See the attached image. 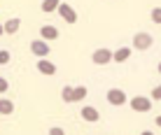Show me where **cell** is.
<instances>
[{
    "label": "cell",
    "mask_w": 161,
    "mask_h": 135,
    "mask_svg": "<svg viewBox=\"0 0 161 135\" xmlns=\"http://www.w3.org/2000/svg\"><path fill=\"white\" fill-rule=\"evenodd\" d=\"M152 47V35L145 30H140V33H136L133 35V49H138V51H145V49Z\"/></svg>",
    "instance_id": "obj_1"
},
{
    "label": "cell",
    "mask_w": 161,
    "mask_h": 135,
    "mask_svg": "<svg viewBox=\"0 0 161 135\" xmlns=\"http://www.w3.org/2000/svg\"><path fill=\"white\" fill-rule=\"evenodd\" d=\"M31 51L35 54L37 58H47L52 49H49V42H47V40H42V37H40V40H33V42H31Z\"/></svg>",
    "instance_id": "obj_2"
},
{
    "label": "cell",
    "mask_w": 161,
    "mask_h": 135,
    "mask_svg": "<svg viewBox=\"0 0 161 135\" xmlns=\"http://www.w3.org/2000/svg\"><path fill=\"white\" fill-rule=\"evenodd\" d=\"M91 61L96 65H105V63H110V61H114V51H110V49H96V51L91 54Z\"/></svg>",
    "instance_id": "obj_3"
},
{
    "label": "cell",
    "mask_w": 161,
    "mask_h": 135,
    "mask_svg": "<svg viewBox=\"0 0 161 135\" xmlns=\"http://www.w3.org/2000/svg\"><path fill=\"white\" fill-rule=\"evenodd\" d=\"M108 103H110V105H117V107H121V105L129 103V98H126V93L121 91V89H110V91H108Z\"/></svg>",
    "instance_id": "obj_4"
},
{
    "label": "cell",
    "mask_w": 161,
    "mask_h": 135,
    "mask_svg": "<svg viewBox=\"0 0 161 135\" xmlns=\"http://www.w3.org/2000/svg\"><path fill=\"white\" fill-rule=\"evenodd\" d=\"M131 107L136 110V112H149V110H152V98L136 95V98H131Z\"/></svg>",
    "instance_id": "obj_5"
},
{
    "label": "cell",
    "mask_w": 161,
    "mask_h": 135,
    "mask_svg": "<svg viewBox=\"0 0 161 135\" xmlns=\"http://www.w3.org/2000/svg\"><path fill=\"white\" fill-rule=\"evenodd\" d=\"M58 16L65 21V24H75L77 21V12L73 7H70L68 3H61V7H58Z\"/></svg>",
    "instance_id": "obj_6"
},
{
    "label": "cell",
    "mask_w": 161,
    "mask_h": 135,
    "mask_svg": "<svg viewBox=\"0 0 161 135\" xmlns=\"http://www.w3.org/2000/svg\"><path fill=\"white\" fill-rule=\"evenodd\" d=\"M80 114H82V119H84V121H89V123H96L98 119H101V114H98V110H96V107H91V105H84Z\"/></svg>",
    "instance_id": "obj_7"
},
{
    "label": "cell",
    "mask_w": 161,
    "mask_h": 135,
    "mask_svg": "<svg viewBox=\"0 0 161 135\" xmlns=\"http://www.w3.org/2000/svg\"><path fill=\"white\" fill-rule=\"evenodd\" d=\"M40 37H42V40H56V37H58V28L56 26H42L40 28Z\"/></svg>",
    "instance_id": "obj_8"
},
{
    "label": "cell",
    "mask_w": 161,
    "mask_h": 135,
    "mask_svg": "<svg viewBox=\"0 0 161 135\" xmlns=\"http://www.w3.org/2000/svg\"><path fill=\"white\" fill-rule=\"evenodd\" d=\"M37 70H40L42 75H54V72H56V65H54L52 61H47V58H40L37 61Z\"/></svg>",
    "instance_id": "obj_9"
},
{
    "label": "cell",
    "mask_w": 161,
    "mask_h": 135,
    "mask_svg": "<svg viewBox=\"0 0 161 135\" xmlns=\"http://www.w3.org/2000/svg\"><path fill=\"white\" fill-rule=\"evenodd\" d=\"M19 26H21L19 19H7L5 21V33H7V35H14V33L19 30Z\"/></svg>",
    "instance_id": "obj_10"
},
{
    "label": "cell",
    "mask_w": 161,
    "mask_h": 135,
    "mask_svg": "<svg viewBox=\"0 0 161 135\" xmlns=\"http://www.w3.org/2000/svg\"><path fill=\"white\" fill-rule=\"evenodd\" d=\"M14 112V103L9 98H0V114H12Z\"/></svg>",
    "instance_id": "obj_11"
},
{
    "label": "cell",
    "mask_w": 161,
    "mask_h": 135,
    "mask_svg": "<svg viewBox=\"0 0 161 135\" xmlns=\"http://www.w3.org/2000/svg\"><path fill=\"white\" fill-rule=\"evenodd\" d=\"M61 0H44L42 3V12H58Z\"/></svg>",
    "instance_id": "obj_12"
},
{
    "label": "cell",
    "mask_w": 161,
    "mask_h": 135,
    "mask_svg": "<svg viewBox=\"0 0 161 135\" xmlns=\"http://www.w3.org/2000/svg\"><path fill=\"white\" fill-rule=\"evenodd\" d=\"M61 98H63L65 103H75V86H63Z\"/></svg>",
    "instance_id": "obj_13"
},
{
    "label": "cell",
    "mask_w": 161,
    "mask_h": 135,
    "mask_svg": "<svg viewBox=\"0 0 161 135\" xmlns=\"http://www.w3.org/2000/svg\"><path fill=\"white\" fill-rule=\"evenodd\" d=\"M129 56H131V49H129V47H121V49L114 51V61H117V63H124Z\"/></svg>",
    "instance_id": "obj_14"
},
{
    "label": "cell",
    "mask_w": 161,
    "mask_h": 135,
    "mask_svg": "<svg viewBox=\"0 0 161 135\" xmlns=\"http://www.w3.org/2000/svg\"><path fill=\"white\" fill-rule=\"evenodd\" d=\"M86 98V86H75V100H84Z\"/></svg>",
    "instance_id": "obj_15"
},
{
    "label": "cell",
    "mask_w": 161,
    "mask_h": 135,
    "mask_svg": "<svg viewBox=\"0 0 161 135\" xmlns=\"http://www.w3.org/2000/svg\"><path fill=\"white\" fill-rule=\"evenodd\" d=\"M9 63V51L7 49H0V65H7Z\"/></svg>",
    "instance_id": "obj_16"
},
{
    "label": "cell",
    "mask_w": 161,
    "mask_h": 135,
    "mask_svg": "<svg viewBox=\"0 0 161 135\" xmlns=\"http://www.w3.org/2000/svg\"><path fill=\"white\" fill-rule=\"evenodd\" d=\"M152 21L161 26V7H154V9H152Z\"/></svg>",
    "instance_id": "obj_17"
},
{
    "label": "cell",
    "mask_w": 161,
    "mask_h": 135,
    "mask_svg": "<svg viewBox=\"0 0 161 135\" xmlns=\"http://www.w3.org/2000/svg\"><path fill=\"white\" fill-rule=\"evenodd\" d=\"M152 100H161V84L152 89Z\"/></svg>",
    "instance_id": "obj_18"
},
{
    "label": "cell",
    "mask_w": 161,
    "mask_h": 135,
    "mask_svg": "<svg viewBox=\"0 0 161 135\" xmlns=\"http://www.w3.org/2000/svg\"><path fill=\"white\" fill-rule=\"evenodd\" d=\"M7 89H9V82L5 79V77H0V93H5Z\"/></svg>",
    "instance_id": "obj_19"
},
{
    "label": "cell",
    "mask_w": 161,
    "mask_h": 135,
    "mask_svg": "<svg viewBox=\"0 0 161 135\" xmlns=\"http://www.w3.org/2000/svg\"><path fill=\"white\" fill-rule=\"evenodd\" d=\"M49 135H65V131L58 128V126H54V128H49Z\"/></svg>",
    "instance_id": "obj_20"
},
{
    "label": "cell",
    "mask_w": 161,
    "mask_h": 135,
    "mask_svg": "<svg viewBox=\"0 0 161 135\" xmlns=\"http://www.w3.org/2000/svg\"><path fill=\"white\" fill-rule=\"evenodd\" d=\"M140 135H154V133H152V131H142Z\"/></svg>",
    "instance_id": "obj_21"
},
{
    "label": "cell",
    "mask_w": 161,
    "mask_h": 135,
    "mask_svg": "<svg viewBox=\"0 0 161 135\" xmlns=\"http://www.w3.org/2000/svg\"><path fill=\"white\" fill-rule=\"evenodd\" d=\"M3 33H5V24H0V35H3Z\"/></svg>",
    "instance_id": "obj_22"
},
{
    "label": "cell",
    "mask_w": 161,
    "mask_h": 135,
    "mask_svg": "<svg viewBox=\"0 0 161 135\" xmlns=\"http://www.w3.org/2000/svg\"><path fill=\"white\" fill-rule=\"evenodd\" d=\"M157 123H159V128H161V116H157Z\"/></svg>",
    "instance_id": "obj_23"
},
{
    "label": "cell",
    "mask_w": 161,
    "mask_h": 135,
    "mask_svg": "<svg viewBox=\"0 0 161 135\" xmlns=\"http://www.w3.org/2000/svg\"><path fill=\"white\" fill-rule=\"evenodd\" d=\"M159 72H161V63H159Z\"/></svg>",
    "instance_id": "obj_24"
}]
</instances>
